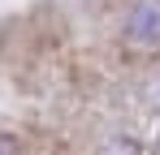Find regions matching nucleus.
<instances>
[{
	"label": "nucleus",
	"instance_id": "obj_4",
	"mask_svg": "<svg viewBox=\"0 0 160 155\" xmlns=\"http://www.w3.org/2000/svg\"><path fill=\"white\" fill-rule=\"evenodd\" d=\"M147 103H152V108L160 112V73L152 78V86H147Z\"/></svg>",
	"mask_w": 160,
	"mask_h": 155
},
{
	"label": "nucleus",
	"instance_id": "obj_1",
	"mask_svg": "<svg viewBox=\"0 0 160 155\" xmlns=\"http://www.w3.org/2000/svg\"><path fill=\"white\" fill-rule=\"evenodd\" d=\"M126 39L138 48L160 43V0H134V9L126 13Z\"/></svg>",
	"mask_w": 160,
	"mask_h": 155
},
{
	"label": "nucleus",
	"instance_id": "obj_5",
	"mask_svg": "<svg viewBox=\"0 0 160 155\" xmlns=\"http://www.w3.org/2000/svg\"><path fill=\"white\" fill-rule=\"evenodd\" d=\"M152 151H156V155H160V129H156V142H152Z\"/></svg>",
	"mask_w": 160,
	"mask_h": 155
},
{
	"label": "nucleus",
	"instance_id": "obj_3",
	"mask_svg": "<svg viewBox=\"0 0 160 155\" xmlns=\"http://www.w3.org/2000/svg\"><path fill=\"white\" fill-rule=\"evenodd\" d=\"M104 155H138V151H134V142H126V138H112Z\"/></svg>",
	"mask_w": 160,
	"mask_h": 155
},
{
	"label": "nucleus",
	"instance_id": "obj_2",
	"mask_svg": "<svg viewBox=\"0 0 160 155\" xmlns=\"http://www.w3.org/2000/svg\"><path fill=\"white\" fill-rule=\"evenodd\" d=\"M0 155H22V142H18L9 129H0Z\"/></svg>",
	"mask_w": 160,
	"mask_h": 155
}]
</instances>
